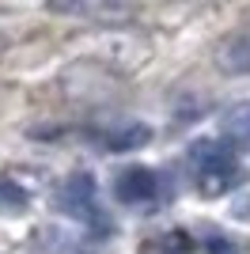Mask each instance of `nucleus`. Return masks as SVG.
<instances>
[{"label": "nucleus", "mask_w": 250, "mask_h": 254, "mask_svg": "<svg viewBox=\"0 0 250 254\" xmlns=\"http://www.w3.org/2000/svg\"><path fill=\"white\" fill-rule=\"evenodd\" d=\"M159 193V179L148 167H125L114 175V197L122 205H144Z\"/></svg>", "instance_id": "obj_4"}, {"label": "nucleus", "mask_w": 250, "mask_h": 254, "mask_svg": "<svg viewBox=\"0 0 250 254\" xmlns=\"http://www.w3.org/2000/svg\"><path fill=\"white\" fill-rule=\"evenodd\" d=\"M61 205L68 212H72L76 220H87L91 228H110L106 224V216H103V209L95 205V182H91V175H72V179L61 186Z\"/></svg>", "instance_id": "obj_3"}, {"label": "nucleus", "mask_w": 250, "mask_h": 254, "mask_svg": "<svg viewBox=\"0 0 250 254\" xmlns=\"http://www.w3.org/2000/svg\"><path fill=\"white\" fill-rule=\"evenodd\" d=\"M186 159L205 193H224L239 182V159L228 140H193Z\"/></svg>", "instance_id": "obj_1"}, {"label": "nucleus", "mask_w": 250, "mask_h": 254, "mask_svg": "<svg viewBox=\"0 0 250 254\" xmlns=\"http://www.w3.org/2000/svg\"><path fill=\"white\" fill-rule=\"evenodd\" d=\"M216 64L228 76H250V23H247V27H239L228 42L220 46Z\"/></svg>", "instance_id": "obj_5"}, {"label": "nucleus", "mask_w": 250, "mask_h": 254, "mask_svg": "<svg viewBox=\"0 0 250 254\" xmlns=\"http://www.w3.org/2000/svg\"><path fill=\"white\" fill-rule=\"evenodd\" d=\"M53 15L68 19H87V23H129L140 15L144 0H46Z\"/></svg>", "instance_id": "obj_2"}, {"label": "nucleus", "mask_w": 250, "mask_h": 254, "mask_svg": "<svg viewBox=\"0 0 250 254\" xmlns=\"http://www.w3.org/2000/svg\"><path fill=\"white\" fill-rule=\"evenodd\" d=\"M0 201H8V205H23V201H27V193H23L15 182H8V186H4V179H0Z\"/></svg>", "instance_id": "obj_8"}, {"label": "nucleus", "mask_w": 250, "mask_h": 254, "mask_svg": "<svg viewBox=\"0 0 250 254\" xmlns=\"http://www.w3.org/2000/svg\"><path fill=\"white\" fill-rule=\"evenodd\" d=\"M4 50H8V38H4V34H0V57H4Z\"/></svg>", "instance_id": "obj_9"}, {"label": "nucleus", "mask_w": 250, "mask_h": 254, "mask_svg": "<svg viewBox=\"0 0 250 254\" xmlns=\"http://www.w3.org/2000/svg\"><path fill=\"white\" fill-rule=\"evenodd\" d=\"M220 137L228 144H250V103H235L220 118Z\"/></svg>", "instance_id": "obj_7"}, {"label": "nucleus", "mask_w": 250, "mask_h": 254, "mask_svg": "<svg viewBox=\"0 0 250 254\" xmlns=\"http://www.w3.org/2000/svg\"><path fill=\"white\" fill-rule=\"evenodd\" d=\"M148 137H152V133H148V126H140V122H129V126L103 129V133H99V140H103L110 152H133V148H140Z\"/></svg>", "instance_id": "obj_6"}]
</instances>
